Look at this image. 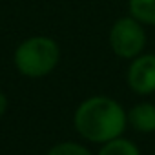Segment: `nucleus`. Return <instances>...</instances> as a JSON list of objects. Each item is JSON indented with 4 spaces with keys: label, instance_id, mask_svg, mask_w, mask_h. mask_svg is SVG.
Returning a JSON list of instances; mask_svg holds the SVG:
<instances>
[{
    "label": "nucleus",
    "instance_id": "obj_5",
    "mask_svg": "<svg viewBox=\"0 0 155 155\" xmlns=\"http://www.w3.org/2000/svg\"><path fill=\"white\" fill-rule=\"evenodd\" d=\"M128 126H131L139 133H153L155 131V104L139 102L126 113Z\"/></svg>",
    "mask_w": 155,
    "mask_h": 155
},
{
    "label": "nucleus",
    "instance_id": "obj_4",
    "mask_svg": "<svg viewBox=\"0 0 155 155\" xmlns=\"http://www.w3.org/2000/svg\"><path fill=\"white\" fill-rule=\"evenodd\" d=\"M126 82L130 90L137 95H151L155 93V55L140 53L139 57L130 60L126 71Z\"/></svg>",
    "mask_w": 155,
    "mask_h": 155
},
{
    "label": "nucleus",
    "instance_id": "obj_6",
    "mask_svg": "<svg viewBox=\"0 0 155 155\" xmlns=\"http://www.w3.org/2000/svg\"><path fill=\"white\" fill-rule=\"evenodd\" d=\"M128 15L142 26H155V0H128Z\"/></svg>",
    "mask_w": 155,
    "mask_h": 155
},
{
    "label": "nucleus",
    "instance_id": "obj_3",
    "mask_svg": "<svg viewBox=\"0 0 155 155\" xmlns=\"http://www.w3.org/2000/svg\"><path fill=\"white\" fill-rule=\"evenodd\" d=\"M146 26L135 20L131 15L117 18L108 33V44L115 57L131 60L144 53L146 48Z\"/></svg>",
    "mask_w": 155,
    "mask_h": 155
},
{
    "label": "nucleus",
    "instance_id": "obj_9",
    "mask_svg": "<svg viewBox=\"0 0 155 155\" xmlns=\"http://www.w3.org/2000/svg\"><path fill=\"white\" fill-rule=\"evenodd\" d=\"M8 108H9V101H8V97H6V93L0 90V119H2L4 115H6V111H8Z\"/></svg>",
    "mask_w": 155,
    "mask_h": 155
},
{
    "label": "nucleus",
    "instance_id": "obj_1",
    "mask_svg": "<svg viewBox=\"0 0 155 155\" xmlns=\"http://www.w3.org/2000/svg\"><path fill=\"white\" fill-rule=\"evenodd\" d=\"M73 126L84 140L104 144L124 133L128 126L126 110L111 97L93 95L77 106L73 113Z\"/></svg>",
    "mask_w": 155,
    "mask_h": 155
},
{
    "label": "nucleus",
    "instance_id": "obj_2",
    "mask_svg": "<svg viewBox=\"0 0 155 155\" xmlns=\"http://www.w3.org/2000/svg\"><path fill=\"white\" fill-rule=\"evenodd\" d=\"M60 62V48L57 40L46 35H33L22 40L15 53L13 64L26 79H44Z\"/></svg>",
    "mask_w": 155,
    "mask_h": 155
},
{
    "label": "nucleus",
    "instance_id": "obj_10",
    "mask_svg": "<svg viewBox=\"0 0 155 155\" xmlns=\"http://www.w3.org/2000/svg\"><path fill=\"white\" fill-rule=\"evenodd\" d=\"M106 2H117V0H106Z\"/></svg>",
    "mask_w": 155,
    "mask_h": 155
},
{
    "label": "nucleus",
    "instance_id": "obj_8",
    "mask_svg": "<svg viewBox=\"0 0 155 155\" xmlns=\"http://www.w3.org/2000/svg\"><path fill=\"white\" fill-rule=\"evenodd\" d=\"M46 155H93V153L81 142L64 140V142H57L55 146H51Z\"/></svg>",
    "mask_w": 155,
    "mask_h": 155
},
{
    "label": "nucleus",
    "instance_id": "obj_7",
    "mask_svg": "<svg viewBox=\"0 0 155 155\" xmlns=\"http://www.w3.org/2000/svg\"><path fill=\"white\" fill-rule=\"evenodd\" d=\"M97 155H140V150L133 140L120 135L117 139H111L101 144V150Z\"/></svg>",
    "mask_w": 155,
    "mask_h": 155
}]
</instances>
